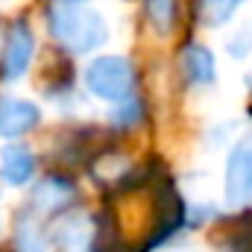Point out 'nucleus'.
Wrapping results in <instances>:
<instances>
[{
  "label": "nucleus",
  "mask_w": 252,
  "mask_h": 252,
  "mask_svg": "<svg viewBox=\"0 0 252 252\" xmlns=\"http://www.w3.org/2000/svg\"><path fill=\"white\" fill-rule=\"evenodd\" d=\"M50 32L70 53H91L109 38V27L100 12L70 6V3L50 6Z\"/></svg>",
  "instance_id": "f257e3e1"
},
{
  "label": "nucleus",
  "mask_w": 252,
  "mask_h": 252,
  "mask_svg": "<svg viewBox=\"0 0 252 252\" xmlns=\"http://www.w3.org/2000/svg\"><path fill=\"white\" fill-rule=\"evenodd\" d=\"M85 85L91 94H97L103 100H124V97H129V91L135 85L132 64L124 56H100L88 64Z\"/></svg>",
  "instance_id": "f03ea898"
},
{
  "label": "nucleus",
  "mask_w": 252,
  "mask_h": 252,
  "mask_svg": "<svg viewBox=\"0 0 252 252\" xmlns=\"http://www.w3.org/2000/svg\"><path fill=\"white\" fill-rule=\"evenodd\" d=\"M226 199L229 205L252 202V144H241L232 150L226 164Z\"/></svg>",
  "instance_id": "7ed1b4c3"
},
{
  "label": "nucleus",
  "mask_w": 252,
  "mask_h": 252,
  "mask_svg": "<svg viewBox=\"0 0 252 252\" xmlns=\"http://www.w3.org/2000/svg\"><path fill=\"white\" fill-rule=\"evenodd\" d=\"M30 62H32V32L27 24H15L6 38V47H3V62H0L3 79H9V82L21 79Z\"/></svg>",
  "instance_id": "20e7f679"
},
{
  "label": "nucleus",
  "mask_w": 252,
  "mask_h": 252,
  "mask_svg": "<svg viewBox=\"0 0 252 252\" xmlns=\"http://www.w3.org/2000/svg\"><path fill=\"white\" fill-rule=\"evenodd\" d=\"M38 109L30 100H6L0 103V135L3 138H18L30 129L38 126Z\"/></svg>",
  "instance_id": "39448f33"
},
{
  "label": "nucleus",
  "mask_w": 252,
  "mask_h": 252,
  "mask_svg": "<svg viewBox=\"0 0 252 252\" xmlns=\"http://www.w3.org/2000/svg\"><path fill=\"white\" fill-rule=\"evenodd\" d=\"M0 173L9 185H27L35 173V158L27 147L9 144L0 150Z\"/></svg>",
  "instance_id": "423d86ee"
},
{
  "label": "nucleus",
  "mask_w": 252,
  "mask_h": 252,
  "mask_svg": "<svg viewBox=\"0 0 252 252\" xmlns=\"http://www.w3.org/2000/svg\"><path fill=\"white\" fill-rule=\"evenodd\" d=\"M91 235H88V223L82 214H73V217H64L56 229V244L64 252H91Z\"/></svg>",
  "instance_id": "0eeeda50"
},
{
  "label": "nucleus",
  "mask_w": 252,
  "mask_h": 252,
  "mask_svg": "<svg viewBox=\"0 0 252 252\" xmlns=\"http://www.w3.org/2000/svg\"><path fill=\"white\" fill-rule=\"evenodd\" d=\"M182 67H185L188 79L196 82V85L214 82V56L199 44H190V47L182 50Z\"/></svg>",
  "instance_id": "6e6552de"
},
{
  "label": "nucleus",
  "mask_w": 252,
  "mask_h": 252,
  "mask_svg": "<svg viewBox=\"0 0 252 252\" xmlns=\"http://www.w3.org/2000/svg\"><path fill=\"white\" fill-rule=\"evenodd\" d=\"M70 199V185L62 179H44L38 188H35V205L41 211H53Z\"/></svg>",
  "instance_id": "1a4fd4ad"
},
{
  "label": "nucleus",
  "mask_w": 252,
  "mask_h": 252,
  "mask_svg": "<svg viewBox=\"0 0 252 252\" xmlns=\"http://www.w3.org/2000/svg\"><path fill=\"white\" fill-rule=\"evenodd\" d=\"M241 0H205V18L208 24H223L232 18V12L238 9Z\"/></svg>",
  "instance_id": "9d476101"
},
{
  "label": "nucleus",
  "mask_w": 252,
  "mask_h": 252,
  "mask_svg": "<svg viewBox=\"0 0 252 252\" xmlns=\"http://www.w3.org/2000/svg\"><path fill=\"white\" fill-rule=\"evenodd\" d=\"M150 18L161 32H167L173 21V0H150Z\"/></svg>",
  "instance_id": "9b49d317"
}]
</instances>
